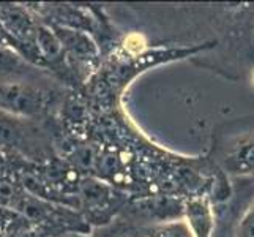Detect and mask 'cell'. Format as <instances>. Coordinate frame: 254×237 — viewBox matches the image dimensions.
<instances>
[{
    "instance_id": "1",
    "label": "cell",
    "mask_w": 254,
    "mask_h": 237,
    "mask_svg": "<svg viewBox=\"0 0 254 237\" xmlns=\"http://www.w3.org/2000/svg\"><path fill=\"white\" fill-rule=\"evenodd\" d=\"M46 104V93L29 84H8L0 87V108L14 114H37Z\"/></svg>"
},
{
    "instance_id": "2",
    "label": "cell",
    "mask_w": 254,
    "mask_h": 237,
    "mask_svg": "<svg viewBox=\"0 0 254 237\" xmlns=\"http://www.w3.org/2000/svg\"><path fill=\"white\" fill-rule=\"evenodd\" d=\"M223 166L226 172L237 175L254 174V136L240 141L232 151L223 158Z\"/></svg>"
},
{
    "instance_id": "3",
    "label": "cell",
    "mask_w": 254,
    "mask_h": 237,
    "mask_svg": "<svg viewBox=\"0 0 254 237\" xmlns=\"http://www.w3.org/2000/svg\"><path fill=\"white\" fill-rule=\"evenodd\" d=\"M185 215L194 237H212L215 222L207 199L188 201L185 206Z\"/></svg>"
},
{
    "instance_id": "4",
    "label": "cell",
    "mask_w": 254,
    "mask_h": 237,
    "mask_svg": "<svg viewBox=\"0 0 254 237\" xmlns=\"http://www.w3.org/2000/svg\"><path fill=\"white\" fill-rule=\"evenodd\" d=\"M144 237H194L190 223L185 220L156 222L139 226Z\"/></svg>"
},
{
    "instance_id": "5",
    "label": "cell",
    "mask_w": 254,
    "mask_h": 237,
    "mask_svg": "<svg viewBox=\"0 0 254 237\" xmlns=\"http://www.w3.org/2000/svg\"><path fill=\"white\" fill-rule=\"evenodd\" d=\"M93 237H144V234L134 222L117 220L96 230Z\"/></svg>"
},
{
    "instance_id": "6",
    "label": "cell",
    "mask_w": 254,
    "mask_h": 237,
    "mask_svg": "<svg viewBox=\"0 0 254 237\" xmlns=\"http://www.w3.org/2000/svg\"><path fill=\"white\" fill-rule=\"evenodd\" d=\"M235 237H254V199L242 215L237 225V231H235Z\"/></svg>"
},
{
    "instance_id": "7",
    "label": "cell",
    "mask_w": 254,
    "mask_h": 237,
    "mask_svg": "<svg viewBox=\"0 0 254 237\" xmlns=\"http://www.w3.org/2000/svg\"><path fill=\"white\" fill-rule=\"evenodd\" d=\"M68 237H84V236H68Z\"/></svg>"
}]
</instances>
